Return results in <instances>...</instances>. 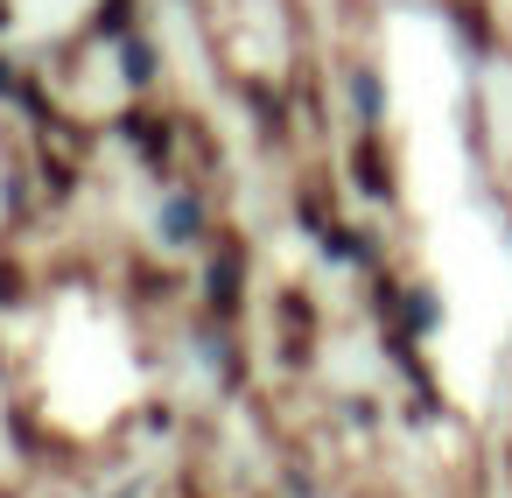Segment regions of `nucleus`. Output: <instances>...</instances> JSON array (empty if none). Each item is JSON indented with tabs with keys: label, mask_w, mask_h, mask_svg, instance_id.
I'll use <instances>...</instances> for the list:
<instances>
[]
</instances>
